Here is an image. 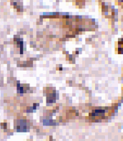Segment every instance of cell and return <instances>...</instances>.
I'll use <instances>...</instances> for the list:
<instances>
[{"label":"cell","instance_id":"6da1fadb","mask_svg":"<svg viewBox=\"0 0 123 141\" xmlns=\"http://www.w3.org/2000/svg\"><path fill=\"white\" fill-rule=\"evenodd\" d=\"M110 108L95 109L89 114V119L92 121H100L107 118L112 112Z\"/></svg>","mask_w":123,"mask_h":141},{"label":"cell","instance_id":"7a4b0ae2","mask_svg":"<svg viewBox=\"0 0 123 141\" xmlns=\"http://www.w3.org/2000/svg\"><path fill=\"white\" fill-rule=\"evenodd\" d=\"M15 128L17 131H26L27 128V122L25 120H18L15 121Z\"/></svg>","mask_w":123,"mask_h":141},{"label":"cell","instance_id":"3957f363","mask_svg":"<svg viewBox=\"0 0 123 141\" xmlns=\"http://www.w3.org/2000/svg\"><path fill=\"white\" fill-rule=\"evenodd\" d=\"M47 103H54L56 100V93H55V90L53 88H49L47 91Z\"/></svg>","mask_w":123,"mask_h":141},{"label":"cell","instance_id":"277c9868","mask_svg":"<svg viewBox=\"0 0 123 141\" xmlns=\"http://www.w3.org/2000/svg\"><path fill=\"white\" fill-rule=\"evenodd\" d=\"M116 51L118 53H123V37L119 39L116 43Z\"/></svg>","mask_w":123,"mask_h":141}]
</instances>
